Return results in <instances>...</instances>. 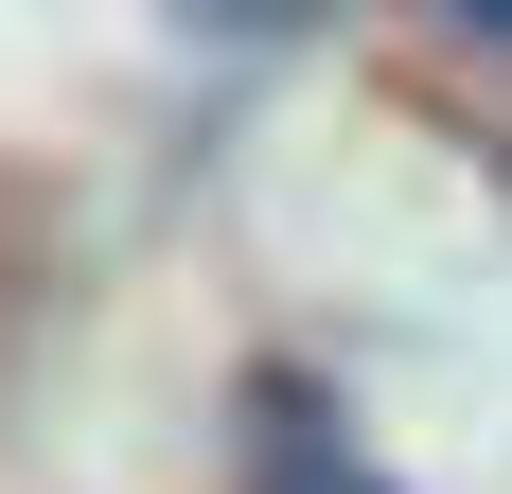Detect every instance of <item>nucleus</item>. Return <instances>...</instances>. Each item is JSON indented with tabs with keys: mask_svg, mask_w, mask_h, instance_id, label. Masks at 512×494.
Here are the masks:
<instances>
[{
	"mask_svg": "<svg viewBox=\"0 0 512 494\" xmlns=\"http://www.w3.org/2000/svg\"><path fill=\"white\" fill-rule=\"evenodd\" d=\"M212 36H318V0H195Z\"/></svg>",
	"mask_w": 512,
	"mask_h": 494,
	"instance_id": "obj_1",
	"label": "nucleus"
},
{
	"mask_svg": "<svg viewBox=\"0 0 512 494\" xmlns=\"http://www.w3.org/2000/svg\"><path fill=\"white\" fill-rule=\"evenodd\" d=\"M460 18H477V36H495V53H512V0H460Z\"/></svg>",
	"mask_w": 512,
	"mask_h": 494,
	"instance_id": "obj_2",
	"label": "nucleus"
}]
</instances>
